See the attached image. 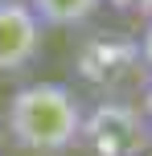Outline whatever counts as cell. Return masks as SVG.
Returning a JSON list of instances; mask_svg holds the SVG:
<instances>
[{
    "instance_id": "obj_1",
    "label": "cell",
    "mask_w": 152,
    "mask_h": 156,
    "mask_svg": "<svg viewBox=\"0 0 152 156\" xmlns=\"http://www.w3.org/2000/svg\"><path fill=\"white\" fill-rule=\"evenodd\" d=\"M4 127L12 144L29 156H62L78 148L82 103L62 82H25L4 107Z\"/></svg>"
},
{
    "instance_id": "obj_2",
    "label": "cell",
    "mask_w": 152,
    "mask_h": 156,
    "mask_svg": "<svg viewBox=\"0 0 152 156\" xmlns=\"http://www.w3.org/2000/svg\"><path fill=\"white\" fill-rule=\"evenodd\" d=\"M74 74L82 78V86L107 99V94H123L132 86H144V62H140V45L132 33L119 29H95L78 41L74 49Z\"/></svg>"
},
{
    "instance_id": "obj_3",
    "label": "cell",
    "mask_w": 152,
    "mask_h": 156,
    "mask_svg": "<svg viewBox=\"0 0 152 156\" xmlns=\"http://www.w3.org/2000/svg\"><path fill=\"white\" fill-rule=\"evenodd\" d=\"M78 148H87V156H148L152 127L140 103L123 99V94H107L82 107Z\"/></svg>"
},
{
    "instance_id": "obj_4",
    "label": "cell",
    "mask_w": 152,
    "mask_h": 156,
    "mask_svg": "<svg viewBox=\"0 0 152 156\" xmlns=\"http://www.w3.org/2000/svg\"><path fill=\"white\" fill-rule=\"evenodd\" d=\"M45 25L29 8V0H0V74L16 78L41 58Z\"/></svg>"
},
{
    "instance_id": "obj_5",
    "label": "cell",
    "mask_w": 152,
    "mask_h": 156,
    "mask_svg": "<svg viewBox=\"0 0 152 156\" xmlns=\"http://www.w3.org/2000/svg\"><path fill=\"white\" fill-rule=\"evenodd\" d=\"M29 8L45 29H82L95 21L103 0H29Z\"/></svg>"
},
{
    "instance_id": "obj_6",
    "label": "cell",
    "mask_w": 152,
    "mask_h": 156,
    "mask_svg": "<svg viewBox=\"0 0 152 156\" xmlns=\"http://www.w3.org/2000/svg\"><path fill=\"white\" fill-rule=\"evenodd\" d=\"M136 45H140V62H144V74L152 78V16H144V33L136 37Z\"/></svg>"
},
{
    "instance_id": "obj_7",
    "label": "cell",
    "mask_w": 152,
    "mask_h": 156,
    "mask_svg": "<svg viewBox=\"0 0 152 156\" xmlns=\"http://www.w3.org/2000/svg\"><path fill=\"white\" fill-rule=\"evenodd\" d=\"M111 4L115 12H140V16H152V0H103Z\"/></svg>"
},
{
    "instance_id": "obj_8",
    "label": "cell",
    "mask_w": 152,
    "mask_h": 156,
    "mask_svg": "<svg viewBox=\"0 0 152 156\" xmlns=\"http://www.w3.org/2000/svg\"><path fill=\"white\" fill-rule=\"evenodd\" d=\"M140 111H144V119H148V127H152V78L140 86Z\"/></svg>"
}]
</instances>
